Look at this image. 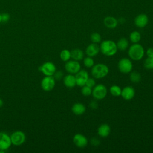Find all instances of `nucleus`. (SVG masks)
I'll list each match as a JSON object with an SVG mask.
<instances>
[{
	"label": "nucleus",
	"mask_w": 153,
	"mask_h": 153,
	"mask_svg": "<svg viewBox=\"0 0 153 153\" xmlns=\"http://www.w3.org/2000/svg\"><path fill=\"white\" fill-rule=\"evenodd\" d=\"M100 51L106 56H114L118 50L117 44L112 40H104L100 45Z\"/></svg>",
	"instance_id": "obj_1"
},
{
	"label": "nucleus",
	"mask_w": 153,
	"mask_h": 153,
	"mask_svg": "<svg viewBox=\"0 0 153 153\" xmlns=\"http://www.w3.org/2000/svg\"><path fill=\"white\" fill-rule=\"evenodd\" d=\"M128 54L131 59L135 61L140 60L144 56V48L140 44L134 43L129 47Z\"/></svg>",
	"instance_id": "obj_2"
},
{
	"label": "nucleus",
	"mask_w": 153,
	"mask_h": 153,
	"mask_svg": "<svg viewBox=\"0 0 153 153\" xmlns=\"http://www.w3.org/2000/svg\"><path fill=\"white\" fill-rule=\"evenodd\" d=\"M91 73L92 76L96 79H101L105 77L109 73V68L103 63L94 65L91 68Z\"/></svg>",
	"instance_id": "obj_3"
},
{
	"label": "nucleus",
	"mask_w": 153,
	"mask_h": 153,
	"mask_svg": "<svg viewBox=\"0 0 153 153\" xmlns=\"http://www.w3.org/2000/svg\"><path fill=\"white\" fill-rule=\"evenodd\" d=\"M93 97L96 100H102L104 99L107 94V88L106 86L102 84L95 85L92 90Z\"/></svg>",
	"instance_id": "obj_4"
},
{
	"label": "nucleus",
	"mask_w": 153,
	"mask_h": 153,
	"mask_svg": "<svg viewBox=\"0 0 153 153\" xmlns=\"http://www.w3.org/2000/svg\"><path fill=\"white\" fill-rule=\"evenodd\" d=\"M118 68L121 73L125 74H128L132 71L133 63L130 59L124 57L119 60L118 63Z\"/></svg>",
	"instance_id": "obj_5"
},
{
	"label": "nucleus",
	"mask_w": 153,
	"mask_h": 153,
	"mask_svg": "<svg viewBox=\"0 0 153 153\" xmlns=\"http://www.w3.org/2000/svg\"><path fill=\"white\" fill-rule=\"evenodd\" d=\"M65 70L71 74H76L81 70V65L78 61L68 60L65 65Z\"/></svg>",
	"instance_id": "obj_6"
},
{
	"label": "nucleus",
	"mask_w": 153,
	"mask_h": 153,
	"mask_svg": "<svg viewBox=\"0 0 153 153\" xmlns=\"http://www.w3.org/2000/svg\"><path fill=\"white\" fill-rule=\"evenodd\" d=\"M39 70L46 76H53L56 71V68L53 63L47 62L39 68Z\"/></svg>",
	"instance_id": "obj_7"
},
{
	"label": "nucleus",
	"mask_w": 153,
	"mask_h": 153,
	"mask_svg": "<svg viewBox=\"0 0 153 153\" xmlns=\"http://www.w3.org/2000/svg\"><path fill=\"white\" fill-rule=\"evenodd\" d=\"M55 79L53 76H46L41 81L42 88L46 91H51L55 86Z\"/></svg>",
	"instance_id": "obj_8"
},
{
	"label": "nucleus",
	"mask_w": 153,
	"mask_h": 153,
	"mask_svg": "<svg viewBox=\"0 0 153 153\" xmlns=\"http://www.w3.org/2000/svg\"><path fill=\"white\" fill-rule=\"evenodd\" d=\"M10 138L12 144L19 146L25 142L26 136L23 132L21 131H16L11 134Z\"/></svg>",
	"instance_id": "obj_9"
},
{
	"label": "nucleus",
	"mask_w": 153,
	"mask_h": 153,
	"mask_svg": "<svg viewBox=\"0 0 153 153\" xmlns=\"http://www.w3.org/2000/svg\"><path fill=\"white\" fill-rule=\"evenodd\" d=\"M88 74L85 70H80L75 75V79L76 85L79 87H82L85 85L86 81L88 79Z\"/></svg>",
	"instance_id": "obj_10"
},
{
	"label": "nucleus",
	"mask_w": 153,
	"mask_h": 153,
	"mask_svg": "<svg viewBox=\"0 0 153 153\" xmlns=\"http://www.w3.org/2000/svg\"><path fill=\"white\" fill-rule=\"evenodd\" d=\"M73 142L77 147L83 148L87 145L88 139L84 135L77 133L73 137Z\"/></svg>",
	"instance_id": "obj_11"
},
{
	"label": "nucleus",
	"mask_w": 153,
	"mask_h": 153,
	"mask_svg": "<svg viewBox=\"0 0 153 153\" xmlns=\"http://www.w3.org/2000/svg\"><path fill=\"white\" fill-rule=\"evenodd\" d=\"M11 144L10 137L4 132H0V148L7 150L11 146Z\"/></svg>",
	"instance_id": "obj_12"
},
{
	"label": "nucleus",
	"mask_w": 153,
	"mask_h": 153,
	"mask_svg": "<svg viewBox=\"0 0 153 153\" xmlns=\"http://www.w3.org/2000/svg\"><path fill=\"white\" fill-rule=\"evenodd\" d=\"M135 95V90L131 86H126L121 90V96L122 97L126 100H130L132 99Z\"/></svg>",
	"instance_id": "obj_13"
},
{
	"label": "nucleus",
	"mask_w": 153,
	"mask_h": 153,
	"mask_svg": "<svg viewBox=\"0 0 153 153\" xmlns=\"http://www.w3.org/2000/svg\"><path fill=\"white\" fill-rule=\"evenodd\" d=\"M134 25L140 28L145 27L148 23V17L145 14H140L134 19Z\"/></svg>",
	"instance_id": "obj_14"
},
{
	"label": "nucleus",
	"mask_w": 153,
	"mask_h": 153,
	"mask_svg": "<svg viewBox=\"0 0 153 153\" xmlns=\"http://www.w3.org/2000/svg\"><path fill=\"white\" fill-rule=\"evenodd\" d=\"M99 46L96 43H91L85 49V53L87 55V56L92 57L96 56L99 53Z\"/></svg>",
	"instance_id": "obj_15"
},
{
	"label": "nucleus",
	"mask_w": 153,
	"mask_h": 153,
	"mask_svg": "<svg viewBox=\"0 0 153 153\" xmlns=\"http://www.w3.org/2000/svg\"><path fill=\"white\" fill-rule=\"evenodd\" d=\"M63 83L68 88H74L76 85L75 76L71 74L66 75L63 78Z\"/></svg>",
	"instance_id": "obj_16"
},
{
	"label": "nucleus",
	"mask_w": 153,
	"mask_h": 153,
	"mask_svg": "<svg viewBox=\"0 0 153 153\" xmlns=\"http://www.w3.org/2000/svg\"><path fill=\"white\" fill-rule=\"evenodd\" d=\"M111 132L110 126L108 124H102L97 129V134L101 137H106Z\"/></svg>",
	"instance_id": "obj_17"
},
{
	"label": "nucleus",
	"mask_w": 153,
	"mask_h": 153,
	"mask_svg": "<svg viewBox=\"0 0 153 153\" xmlns=\"http://www.w3.org/2000/svg\"><path fill=\"white\" fill-rule=\"evenodd\" d=\"M105 26L109 29H114L118 25V20L112 16H107L103 20Z\"/></svg>",
	"instance_id": "obj_18"
},
{
	"label": "nucleus",
	"mask_w": 153,
	"mask_h": 153,
	"mask_svg": "<svg viewBox=\"0 0 153 153\" xmlns=\"http://www.w3.org/2000/svg\"><path fill=\"white\" fill-rule=\"evenodd\" d=\"M72 111L76 115H82L86 110L85 106L81 103H76L72 106Z\"/></svg>",
	"instance_id": "obj_19"
},
{
	"label": "nucleus",
	"mask_w": 153,
	"mask_h": 153,
	"mask_svg": "<svg viewBox=\"0 0 153 153\" xmlns=\"http://www.w3.org/2000/svg\"><path fill=\"white\" fill-rule=\"evenodd\" d=\"M71 58L76 61H80L84 59V52L79 48H75L71 51Z\"/></svg>",
	"instance_id": "obj_20"
},
{
	"label": "nucleus",
	"mask_w": 153,
	"mask_h": 153,
	"mask_svg": "<svg viewBox=\"0 0 153 153\" xmlns=\"http://www.w3.org/2000/svg\"><path fill=\"white\" fill-rule=\"evenodd\" d=\"M116 44L118 49L121 51L126 50L128 47V41L124 37L121 38Z\"/></svg>",
	"instance_id": "obj_21"
},
{
	"label": "nucleus",
	"mask_w": 153,
	"mask_h": 153,
	"mask_svg": "<svg viewBox=\"0 0 153 153\" xmlns=\"http://www.w3.org/2000/svg\"><path fill=\"white\" fill-rule=\"evenodd\" d=\"M130 40L131 42L134 43H138L141 39V35L139 32L134 30L130 33L129 36Z\"/></svg>",
	"instance_id": "obj_22"
},
{
	"label": "nucleus",
	"mask_w": 153,
	"mask_h": 153,
	"mask_svg": "<svg viewBox=\"0 0 153 153\" xmlns=\"http://www.w3.org/2000/svg\"><path fill=\"white\" fill-rule=\"evenodd\" d=\"M141 79V75L137 71L130 72V80L133 83H138Z\"/></svg>",
	"instance_id": "obj_23"
},
{
	"label": "nucleus",
	"mask_w": 153,
	"mask_h": 153,
	"mask_svg": "<svg viewBox=\"0 0 153 153\" xmlns=\"http://www.w3.org/2000/svg\"><path fill=\"white\" fill-rule=\"evenodd\" d=\"M121 88L117 85H113L109 88V91L111 94L115 97L121 96Z\"/></svg>",
	"instance_id": "obj_24"
},
{
	"label": "nucleus",
	"mask_w": 153,
	"mask_h": 153,
	"mask_svg": "<svg viewBox=\"0 0 153 153\" xmlns=\"http://www.w3.org/2000/svg\"><path fill=\"white\" fill-rule=\"evenodd\" d=\"M60 57L63 62H67L71 58V51L69 50L64 49L60 53Z\"/></svg>",
	"instance_id": "obj_25"
},
{
	"label": "nucleus",
	"mask_w": 153,
	"mask_h": 153,
	"mask_svg": "<svg viewBox=\"0 0 153 153\" xmlns=\"http://www.w3.org/2000/svg\"><path fill=\"white\" fill-rule=\"evenodd\" d=\"M143 66L146 69H153V57H148L144 61Z\"/></svg>",
	"instance_id": "obj_26"
},
{
	"label": "nucleus",
	"mask_w": 153,
	"mask_h": 153,
	"mask_svg": "<svg viewBox=\"0 0 153 153\" xmlns=\"http://www.w3.org/2000/svg\"><path fill=\"white\" fill-rule=\"evenodd\" d=\"M83 63L86 68H92L94 65V61L91 57L87 56L84 59Z\"/></svg>",
	"instance_id": "obj_27"
},
{
	"label": "nucleus",
	"mask_w": 153,
	"mask_h": 153,
	"mask_svg": "<svg viewBox=\"0 0 153 153\" xmlns=\"http://www.w3.org/2000/svg\"><path fill=\"white\" fill-rule=\"evenodd\" d=\"M90 39L93 43H99L101 42V36L98 32H93L90 35Z\"/></svg>",
	"instance_id": "obj_28"
},
{
	"label": "nucleus",
	"mask_w": 153,
	"mask_h": 153,
	"mask_svg": "<svg viewBox=\"0 0 153 153\" xmlns=\"http://www.w3.org/2000/svg\"><path fill=\"white\" fill-rule=\"evenodd\" d=\"M81 91V94L84 96H89L92 94L91 88H90L85 85L82 87Z\"/></svg>",
	"instance_id": "obj_29"
},
{
	"label": "nucleus",
	"mask_w": 153,
	"mask_h": 153,
	"mask_svg": "<svg viewBox=\"0 0 153 153\" xmlns=\"http://www.w3.org/2000/svg\"><path fill=\"white\" fill-rule=\"evenodd\" d=\"M95 85H96L95 80L92 78H88V79L86 81L85 85H87V86L92 88L95 86Z\"/></svg>",
	"instance_id": "obj_30"
},
{
	"label": "nucleus",
	"mask_w": 153,
	"mask_h": 153,
	"mask_svg": "<svg viewBox=\"0 0 153 153\" xmlns=\"http://www.w3.org/2000/svg\"><path fill=\"white\" fill-rule=\"evenodd\" d=\"M54 78L55 79V80H60L62 78L63 75V73L62 72V71H56L55 73L54 74Z\"/></svg>",
	"instance_id": "obj_31"
},
{
	"label": "nucleus",
	"mask_w": 153,
	"mask_h": 153,
	"mask_svg": "<svg viewBox=\"0 0 153 153\" xmlns=\"http://www.w3.org/2000/svg\"><path fill=\"white\" fill-rule=\"evenodd\" d=\"M90 143H91V145H93V146H97L99 145V144H100V140H99V139H98L97 137H92V138L90 139Z\"/></svg>",
	"instance_id": "obj_32"
},
{
	"label": "nucleus",
	"mask_w": 153,
	"mask_h": 153,
	"mask_svg": "<svg viewBox=\"0 0 153 153\" xmlns=\"http://www.w3.org/2000/svg\"><path fill=\"white\" fill-rule=\"evenodd\" d=\"M10 18V16L8 13H5L1 14V20L2 22H7L9 20Z\"/></svg>",
	"instance_id": "obj_33"
},
{
	"label": "nucleus",
	"mask_w": 153,
	"mask_h": 153,
	"mask_svg": "<svg viewBox=\"0 0 153 153\" xmlns=\"http://www.w3.org/2000/svg\"><path fill=\"white\" fill-rule=\"evenodd\" d=\"M89 106L92 109H96L98 108V103L96 100H92L90 101V102L89 103Z\"/></svg>",
	"instance_id": "obj_34"
},
{
	"label": "nucleus",
	"mask_w": 153,
	"mask_h": 153,
	"mask_svg": "<svg viewBox=\"0 0 153 153\" xmlns=\"http://www.w3.org/2000/svg\"><path fill=\"white\" fill-rule=\"evenodd\" d=\"M146 55L147 57H153V48L150 47L146 50Z\"/></svg>",
	"instance_id": "obj_35"
},
{
	"label": "nucleus",
	"mask_w": 153,
	"mask_h": 153,
	"mask_svg": "<svg viewBox=\"0 0 153 153\" xmlns=\"http://www.w3.org/2000/svg\"><path fill=\"white\" fill-rule=\"evenodd\" d=\"M118 22H120V23H123L125 22V19L123 17H121L118 20Z\"/></svg>",
	"instance_id": "obj_36"
},
{
	"label": "nucleus",
	"mask_w": 153,
	"mask_h": 153,
	"mask_svg": "<svg viewBox=\"0 0 153 153\" xmlns=\"http://www.w3.org/2000/svg\"><path fill=\"white\" fill-rule=\"evenodd\" d=\"M2 105H3V101L1 99H0V108L2 107Z\"/></svg>",
	"instance_id": "obj_37"
},
{
	"label": "nucleus",
	"mask_w": 153,
	"mask_h": 153,
	"mask_svg": "<svg viewBox=\"0 0 153 153\" xmlns=\"http://www.w3.org/2000/svg\"><path fill=\"white\" fill-rule=\"evenodd\" d=\"M5 151H6V150H4V149H3L2 148H0V153H2V152H4Z\"/></svg>",
	"instance_id": "obj_38"
},
{
	"label": "nucleus",
	"mask_w": 153,
	"mask_h": 153,
	"mask_svg": "<svg viewBox=\"0 0 153 153\" xmlns=\"http://www.w3.org/2000/svg\"><path fill=\"white\" fill-rule=\"evenodd\" d=\"M2 22V20H1V14H0V23Z\"/></svg>",
	"instance_id": "obj_39"
}]
</instances>
